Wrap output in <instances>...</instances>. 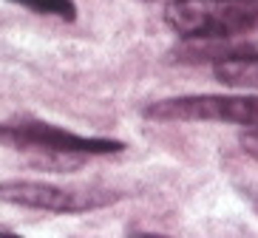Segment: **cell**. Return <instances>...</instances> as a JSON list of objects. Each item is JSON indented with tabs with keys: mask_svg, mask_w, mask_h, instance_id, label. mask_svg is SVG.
<instances>
[{
	"mask_svg": "<svg viewBox=\"0 0 258 238\" xmlns=\"http://www.w3.org/2000/svg\"><path fill=\"white\" fill-rule=\"evenodd\" d=\"M0 145L12 150L40 153L46 165L57 168H77L91 156L122 153L125 142L108 136H80L51 122H12L0 125Z\"/></svg>",
	"mask_w": 258,
	"mask_h": 238,
	"instance_id": "cell-2",
	"label": "cell"
},
{
	"mask_svg": "<svg viewBox=\"0 0 258 238\" xmlns=\"http://www.w3.org/2000/svg\"><path fill=\"white\" fill-rule=\"evenodd\" d=\"M142 3H153V0H142Z\"/></svg>",
	"mask_w": 258,
	"mask_h": 238,
	"instance_id": "cell-10",
	"label": "cell"
},
{
	"mask_svg": "<svg viewBox=\"0 0 258 238\" xmlns=\"http://www.w3.org/2000/svg\"><path fill=\"white\" fill-rule=\"evenodd\" d=\"M142 116L151 122H230L258 131V97L250 94H187L148 102Z\"/></svg>",
	"mask_w": 258,
	"mask_h": 238,
	"instance_id": "cell-3",
	"label": "cell"
},
{
	"mask_svg": "<svg viewBox=\"0 0 258 238\" xmlns=\"http://www.w3.org/2000/svg\"><path fill=\"white\" fill-rule=\"evenodd\" d=\"M0 238H23V235H17V232H9V230H0Z\"/></svg>",
	"mask_w": 258,
	"mask_h": 238,
	"instance_id": "cell-9",
	"label": "cell"
},
{
	"mask_svg": "<svg viewBox=\"0 0 258 238\" xmlns=\"http://www.w3.org/2000/svg\"><path fill=\"white\" fill-rule=\"evenodd\" d=\"M165 23L187 43H230L258 31V0H170Z\"/></svg>",
	"mask_w": 258,
	"mask_h": 238,
	"instance_id": "cell-1",
	"label": "cell"
},
{
	"mask_svg": "<svg viewBox=\"0 0 258 238\" xmlns=\"http://www.w3.org/2000/svg\"><path fill=\"white\" fill-rule=\"evenodd\" d=\"M213 77L235 91H258V51L247 46L213 62Z\"/></svg>",
	"mask_w": 258,
	"mask_h": 238,
	"instance_id": "cell-5",
	"label": "cell"
},
{
	"mask_svg": "<svg viewBox=\"0 0 258 238\" xmlns=\"http://www.w3.org/2000/svg\"><path fill=\"white\" fill-rule=\"evenodd\" d=\"M128 238H170V235H162V232H134Z\"/></svg>",
	"mask_w": 258,
	"mask_h": 238,
	"instance_id": "cell-8",
	"label": "cell"
},
{
	"mask_svg": "<svg viewBox=\"0 0 258 238\" xmlns=\"http://www.w3.org/2000/svg\"><path fill=\"white\" fill-rule=\"evenodd\" d=\"M116 193H99V190H74L60 187L51 182H29V179H9L0 182V201L29 210H46V213H88L99 210L116 201Z\"/></svg>",
	"mask_w": 258,
	"mask_h": 238,
	"instance_id": "cell-4",
	"label": "cell"
},
{
	"mask_svg": "<svg viewBox=\"0 0 258 238\" xmlns=\"http://www.w3.org/2000/svg\"><path fill=\"white\" fill-rule=\"evenodd\" d=\"M241 150L250 156V159L258 162V131H247V133H244V136H241Z\"/></svg>",
	"mask_w": 258,
	"mask_h": 238,
	"instance_id": "cell-7",
	"label": "cell"
},
{
	"mask_svg": "<svg viewBox=\"0 0 258 238\" xmlns=\"http://www.w3.org/2000/svg\"><path fill=\"white\" fill-rule=\"evenodd\" d=\"M20 6L31 9L34 15H46V17H60L66 23L77 20V3L74 0H12Z\"/></svg>",
	"mask_w": 258,
	"mask_h": 238,
	"instance_id": "cell-6",
	"label": "cell"
}]
</instances>
